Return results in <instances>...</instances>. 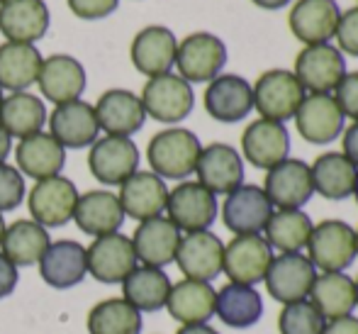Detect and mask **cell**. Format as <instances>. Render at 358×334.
I'll use <instances>...</instances> for the list:
<instances>
[{"label": "cell", "instance_id": "cell-9", "mask_svg": "<svg viewBox=\"0 0 358 334\" xmlns=\"http://www.w3.org/2000/svg\"><path fill=\"white\" fill-rule=\"evenodd\" d=\"M271 261H273V249L264 239V235H241L224 244L222 273H227L229 283L256 286L264 283Z\"/></svg>", "mask_w": 358, "mask_h": 334}, {"label": "cell", "instance_id": "cell-47", "mask_svg": "<svg viewBox=\"0 0 358 334\" xmlns=\"http://www.w3.org/2000/svg\"><path fill=\"white\" fill-rule=\"evenodd\" d=\"M341 154L351 161L358 169V123H351L349 127H344V141H341Z\"/></svg>", "mask_w": 358, "mask_h": 334}, {"label": "cell", "instance_id": "cell-39", "mask_svg": "<svg viewBox=\"0 0 358 334\" xmlns=\"http://www.w3.org/2000/svg\"><path fill=\"white\" fill-rule=\"evenodd\" d=\"M312 227L315 222L305 210H273L264 230V239L271 244V249H278L280 254H297L307 249Z\"/></svg>", "mask_w": 358, "mask_h": 334}, {"label": "cell", "instance_id": "cell-33", "mask_svg": "<svg viewBox=\"0 0 358 334\" xmlns=\"http://www.w3.org/2000/svg\"><path fill=\"white\" fill-rule=\"evenodd\" d=\"M310 174L315 193H320L324 200H346L349 195H354L358 169L341 151L320 154L310 166Z\"/></svg>", "mask_w": 358, "mask_h": 334}, {"label": "cell", "instance_id": "cell-3", "mask_svg": "<svg viewBox=\"0 0 358 334\" xmlns=\"http://www.w3.org/2000/svg\"><path fill=\"white\" fill-rule=\"evenodd\" d=\"M251 90H254V110H259L264 120L280 125L295 118L297 108L307 95L295 74L285 69H271L261 74Z\"/></svg>", "mask_w": 358, "mask_h": 334}, {"label": "cell", "instance_id": "cell-23", "mask_svg": "<svg viewBox=\"0 0 358 334\" xmlns=\"http://www.w3.org/2000/svg\"><path fill=\"white\" fill-rule=\"evenodd\" d=\"M176 49H178V42L169 27L149 25L132 39L129 57H132V64L139 74L156 78V76L171 74L176 64Z\"/></svg>", "mask_w": 358, "mask_h": 334}, {"label": "cell", "instance_id": "cell-57", "mask_svg": "<svg viewBox=\"0 0 358 334\" xmlns=\"http://www.w3.org/2000/svg\"><path fill=\"white\" fill-rule=\"evenodd\" d=\"M0 3H5V0H0Z\"/></svg>", "mask_w": 358, "mask_h": 334}, {"label": "cell", "instance_id": "cell-52", "mask_svg": "<svg viewBox=\"0 0 358 334\" xmlns=\"http://www.w3.org/2000/svg\"><path fill=\"white\" fill-rule=\"evenodd\" d=\"M3 232H5V220H3V215H0V239H3Z\"/></svg>", "mask_w": 358, "mask_h": 334}, {"label": "cell", "instance_id": "cell-7", "mask_svg": "<svg viewBox=\"0 0 358 334\" xmlns=\"http://www.w3.org/2000/svg\"><path fill=\"white\" fill-rule=\"evenodd\" d=\"M271 215H273V205L268 195L261 186L254 183H241L239 188L227 193L222 202V222L234 237L264 235Z\"/></svg>", "mask_w": 358, "mask_h": 334}, {"label": "cell", "instance_id": "cell-54", "mask_svg": "<svg viewBox=\"0 0 358 334\" xmlns=\"http://www.w3.org/2000/svg\"><path fill=\"white\" fill-rule=\"evenodd\" d=\"M354 283H356V307H358V278H356Z\"/></svg>", "mask_w": 358, "mask_h": 334}, {"label": "cell", "instance_id": "cell-24", "mask_svg": "<svg viewBox=\"0 0 358 334\" xmlns=\"http://www.w3.org/2000/svg\"><path fill=\"white\" fill-rule=\"evenodd\" d=\"M49 130H52V137L64 149L90 146L100 134L95 108L90 103H83V100L57 105V110L49 118Z\"/></svg>", "mask_w": 358, "mask_h": 334}, {"label": "cell", "instance_id": "cell-34", "mask_svg": "<svg viewBox=\"0 0 358 334\" xmlns=\"http://www.w3.org/2000/svg\"><path fill=\"white\" fill-rule=\"evenodd\" d=\"M171 286L173 283L164 268L137 266L122 281V298L139 312H159L166 307Z\"/></svg>", "mask_w": 358, "mask_h": 334}, {"label": "cell", "instance_id": "cell-14", "mask_svg": "<svg viewBox=\"0 0 358 334\" xmlns=\"http://www.w3.org/2000/svg\"><path fill=\"white\" fill-rule=\"evenodd\" d=\"M85 261L88 273L100 283H122L139 264L132 239L122 232L95 237L93 244L85 249Z\"/></svg>", "mask_w": 358, "mask_h": 334}, {"label": "cell", "instance_id": "cell-1", "mask_svg": "<svg viewBox=\"0 0 358 334\" xmlns=\"http://www.w3.org/2000/svg\"><path fill=\"white\" fill-rule=\"evenodd\" d=\"M203 151L198 134L185 127H169L151 137L146 146V159L159 179L185 181L195 174V164Z\"/></svg>", "mask_w": 358, "mask_h": 334}, {"label": "cell", "instance_id": "cell-4", "mask_svg": "<svg viewBox=\"0 0 358 334\" xmlns=\"http://www.w3.org/2000/svg\"><path fill=\"white\" fill-rule=\"evenodd\" d=\"M227 44L217 34L193 32L178 42L176 64L178 76L188 83H210L227 67Z\"/></svg>", "mask_w": 358, "mask_h": 334}, {"label": "cell", "instance_id": "cell-12", "mask_svg": "<svg viewBox=\"0 0 358 334\" xmlns=\"http://www.w3.org/2000/svg\"><path fill=\"white\" fill-rule=\"evenodd\" d=\"M292 74L310 93H331L349 71L344 54L334 44H312L297 54Z\"/></svg>", "mask_w": 358, "mask_h": 334}, {"label": "cell", "instance_id": "cell-19", "mask_svg": "<svg viewBox=\"0 0 358 334\" xmlns=\"http://www.w3.org/2000/svg\"><path fill=\"white\" fill-rule=\"evenodd\" d=\"M241 159L249 161L254 169L268 171L280 161L290 159V132L285 125L271 120H254L241 134Z\"/></svg>", "mask_w": 358, "mask_h": 334}, {"label": "cell", "instance_id": "cell-31", "mask_svg": "<svg viewBox=\"0 0 358 334\" xmlns=\"http://www.w3.org/2000/svg\"><path fill=\"white\" fill-rule=\"evenodd\" d=\"M15 159H17V171L22 176L44 181L62 174L64 164H66V149L52 134L37 132L20 139Z\"/></svg>", "mask_w": 358, "mask_h": 334}, {"label": "cell", "instance_id": "cell-32", "mask_svg": "<svg viewBox=\"0 0 358 334\" xmlns=\"http://www.w3.org/2000/svg\"><path fill=\"white\" fill-rule=\"evenodd\" d=\"M215 315L231 330H246V327H254L264 315V298L256 291V286L227 283L217 291Z\"/></svg>", "mask_w": 358, "mask_h": 334}, {"label": "cell", "instance_id": "cell-5", "mask_svg": "<svg viewBox=\"0 0 358 334\" xmlns=\"http://www.w3.org/2000/svg\"><path fill=\"white\" fill-rule=\"evenodd\" d=\"M144 113L156 123L178 125L193 113L195 93L193 85L176 74H164L149 78L142 90Z\"/></svg>", "mask_w": 358, "mask_h": 334}, {"label": "cell", "instance_id": "cell-21", "mask_svg": "<svg viewBox=\"0 0 358 334\" xmlns=\"http://www.w3.org/2000/svg\"><path fill=\"white\" fill-rule=\"evenodd\" d=\"M180 237L183 235H180L178 227L169 217L159 215V217H151V220L139 222L129 239H132L137 261H142L144 266L164 268L171 261H176Z\"/></svg>", "mask_w": 358, "mask_h": 334}, {"label": "cell", "instance_id": "cell-37", "mask_svg": "<svg viewBox=\"0 0 358 334\" xmlns=\"http://www.w3.org/2000/svg\"><path fill=\"white\" fill-rule=\"evenodd\" d=\"M42 62V54L34 44H0V88L13 93L27 90L32 83H37Z\"/></svg>", "mask_w": 358, "mask_h": 334}, {"label": "cell", "instance_id": "cell-25", "mask_svg": "<svg viewBox=\"0 0 358 334\" xmlns=\"http://www.w3.org/2000/svg\"><path fill=\"white\" fill-rule=\"evenodd\" d=\"M37 85L49 103L64 105L80 100V93L85 90V69L69 54H54L42 62Z\"/></svg>", "mask_w": 358, "mask_h": 334}, {"label": "cell", "instance_id": "cell-27", "mask_svg": "<svg viewBox=\"0 0 358 334\" xmlns=\"http://www.w3.org/2000/svg\"><path fill=\"white\" fill-rule=\"evenodd\" d=\"M49 29V8L44 0H5L0 3V32L8 42L34 44Z\"/></svg>", "mask_w": 358, "mask_h": 334}, {"label": "cell", "instance_id": "cell-42", "mask_svg": "<svg viewBox=\"0 0 358 334\" xmlns=\"http://www.w3.org/2000/svg\"><path fill=\"white\" fill-rule=\"evenodd\" d=\"M24 179L15 166L0 164V215L8 210H15L24 200Z\"/></svg>", "mask_w": 358, "mask_h": 334}, {"label": "cell", "instance_id": "cell-28", "mask_svg": "<svg viewBox=\"0 0 358 334\" xmlns=\"http://www.w3.org/2000/svg\"><path fill=\"white\" fill-rule=\"evenodd\" d=\"M88 273L85 261V246H80L73 239H59L49 244L44 256L39 259V276L47 286L66 291L78 286Z\"/></svg>", "mask_w": 358, "mask_h": 334}, {"label": "cell", "instance_id": "cell-53", "mask_svg": "<svg viewBox=\"0 0 358 334\" xmlns=\"http://www.w3.org/2000/svg\"><path fill=\"white\" fill-rule=\"evenodd\" d=\"M354 198H356V202H358V179H356V186H354Z\"/></svg>", "mask_w": 358, "mask_h": 334}, {"label": "cell", "instance_id": "cell-36", "mask_svg": "<svg viewBox=\"0 0 358 334\" xmlns=\"http://www.w3.org/2000/svg\"><path fill=\"white\" fill-rule=\"evenodd\" d=\"M49 232L47 227L37 225L34 220H17L5 227L0 246V254L8 256L15 266H34L49 249Z\"/></svg>", "mask_w": 358, "mask_h": 334}, {"label": "cell", "instance_id": "cell-17", "mask_svg": "<svg viewBox=\"0 0 358 334\" xmlns=\"http://www.w3.org/2000/svg\"><path fill=\"white\" fill-rule=\"evenodd\" d=\"M205 110L217 123L234 125L249 118L254 110V90L246 78L236 74H220L208 83Z\"/></svg>", "mask_w": 358, "mask_h": 334}, {"label": "cell", "instance_id": "cell-22", "mask_svg": "<svg viewBox=\"0 0 358 334\" xmlns=\"http://www.w3.org/2000/svg\"><path fill=\"white\" fill-rule=\"evenodd\" d=\"M93 108L95 115H98L100 130H105L110 137H132L146 123L142 98L134 95L132 90H124V88L105 90Z\"/></svg>", "mask_w": 358, "mask_h": 334}, {"label": "cell", "instance_id": "cell-55", "mask_svg": "<svg viewBox=\"0 0 358 334\" xmlns=\"http://www.w3.org/2000/svg\"><path fill=\"white\" fill-rule=\"evenodd\" d=\"M356 256H358V230H356Z\"/></svg>", "mask_w": 358, "mask_h": 334}, {"label": "cell", "instance_id": "cell-50", "mask_svg": "<svg viewBox=\"0 0 358 334\" xmlns=\"http://www.w3.org/2000/svg\"><path fill=\"white\" fill-rule=\"evenodd\" d=\"M10 149H13V137L5 132L3 127H0V164H5V159H8Z\"/></svg>", "mask_w": 358, "mask_h": 334}, {"label": "cell", "instance_id": "cell-43", "mask_svg": "<svg viewBox=\"0 0 358 334\" xmlns=\"http://www.w3.org/2000/svg\"><path fill=\"white\" fill-rule=\"evenodd\" d=\"M336 42H339V52L349 54V57H358V5L341 13L339 25H336Z\"/></svg>", "mask_w": 358, "mask_h": 334}, {"label": "cell", "instance_id": "cell-35", "mask_svg": "<svg viewBox=\"0 0 358 334\" xmlns=\"http://www.w3.org/2000/svg\"><path fill=\"white\" fill-rule=\"evenodd\" d=\"M307 300L320 310L324 320L354 315L356 310V283L346 273H317L315 286Z\"/></svg>", "mask_w": 358, "mask_h": 334}, {"label": "cell", "instance_id": "cell-48", "mask_svg": "<svg viewBox=\"0 0 358 334\" xmlns=\"http://www.w3.org/2000/svg\"><path fill=\"white\" fill-rule=\"evenodd\" d=\"M322 334H358V317L346 315L336 317V320H327Z\"/></svg>", "mask_w": 358, "mask_h": 334}, {"label": "cell", "instance_id": "cell-56", "mask_svg": "<svg viewBox=\"0 0 358 334\" xmlns=\"http://www.w3.org/2000/svg\"><path fill=\"white\" fill-rule=\"evenodd\" d=\"M0 103H3V88H0Z\"/></svg>", "mask_w": 358, "mask_h": 334}, {"label": "cell", "instance_id": "cell-6", "mask_svg": "<svg viewBox=\"0 0 358 334\" xmlns=\"http://www.w3.org/2000/svg\"><path fill=\"white\" fill-rule=\"evenodd\" d=\"M217 210H220L217 195L210 193L198 181H180L173 190H169V200H166L169 220L185 235L210 230L217 220Z\"/></svg>", "mask_w": 358, "mask_h": 334}, {"label": "cell", "instance_id": "cell-20", "mask_svg": "<svg viewBox=\"0 0 358 334\" xmlns=\"http://www.w3.org/2000/svg\"><path fill=\"white\" fill-rule=\"evenodd\" d=\"M341 10L336 0H297L290 10V32L305 47L312 44H329L334 39Z\"/></svg>", "mask_w": 358, "mask_h": 334}, {"label": "cell", "instance_id": "cell-16", "mask_svg": "<svg viewBox=\"0 0 358 334\" xmlns=\"http://www.w3.org/2000/svg\"><path fill=\"white\" fill-rule=\"evenodd\" d=\"M222 259H224V242L215 232L203 230L180 237L176 264L185 278L213 283L222 273Z\"/></svg>", "mask_w": 358, "mask_h": 334}, {"label": "cell", "instance_id": "cell-15", "mask_svg": "<svg viewBox=\"0 0 358 334\" xmlns=\"http://www.w3.org/2000/svg\"><path fill=\"white\" fill-rule=\"evenodd\" d=\"M76 202H78V190L73 181L64 176L37 181L27 198L29 215L42 227H64L69 220H73Z\"/></svg>", "mask_w": 358, "mask_h": 334}, {"label": "cell", "instance_id": "cell-40", "mask_svg": "<svg viewBox=\"0 0 358 334\" xmlns=\"http://www.w3.org/2000/svg\"><path fill=\"white\" fill-rule=\"evenodd\" d=\"M142 312L124 298H108L88 312V334H142Z\"/></svg>", "mask_w": 358, "mask_h": 334}, {"label": "cell", "instance_id": "cell-13", "mask_svg": "<svg viewBox=\"0 0 358 334\" xmlns=\"http://www.w3.org/2000/svg\"><path fill=\"white\" fill-rule=\"evenodd\" d=\"M261 188L278 210H302L315 195L310 166L300 159H285L268 169Z\"/></svg>", "mask_w": 358, "mask_h": 334}, {"label": "cell", "instance_id": "cell-8", "mask_svg": "<svg viewBox=\"0 0 358 334\" xmlns=\"http://www.w3.org/2000/svg\"><path fill=\"white\" fill-rule=\"evenodd\" d=\"M297 132L305 141L324 146L344 134V113L331 93H307L295 113Z\"/></svg>", "mask_w": 358, "mask_h": 334}, {"label": "cell", "instance_id": "cell-18", "mask_svg": "<svg viewBox=\"0 0 358 334\" xmlns=\"http://www.w3.org/2000/svg\"><path fill=\"white\" fill-rule=\"evenodd\" d=\"M195 174H198V183L205 186L210 193L227 195L244 183V159L234 146L215 141L203 146L195 164Z\"/></svg>", "mask_w": 358, "mask_h": 334}, {"label": "cell", "instance_id": "cell-51", "mask_svg": "<svg viewBox=\"0 0 358 334\" xmlns=\"http://www.w3.org/2000/svg\"><path fill=\"white\" fill-rule=\"evenodd\" d=\"M254 5H259V8H264V10H280V8H285L290 0H251Z\"/></svg>", "mask_w": 358, "mask_h": 334}, {"label": "cell", "instance_id": "cell-44", "mask_svg": "<svg viewBox=\"0 0 358 334\" xmlns=\"http://www.w3.org/2000/svg\"><path fill=\"white\" fill-rule=\"evenodd\" d=\"M334 98L339 103L344 118L358 123V71H351L341 78V83L336 85Z\"/></svg>", "mask_w": 358, "mask_h": 334}, {"label": "cell", "instance_id": "cell-45", "mask_svg": "<svg viewBox=\"0 0 358 334\" xmlns=\"http://www.w3.org/2000/svg\"><path fill=\"white\" fill-rule=\"evenodd\" d=\"M120 0H69V8L80 20H100L115 13Z\"/></svg>", "mask_w": 358, "mask_h": 334}, {"label": "cell", "instance_id": "cell-49", "mask_svg": "<svg viewBox=\"0 0 358 334\" xmlns=\"http://www.w3.org/2000/svg\"><path fill=\"white\" fill-rule=\"evenodd\" d=\"M176 334H220L215 327H210V322L205 325H180V330Z\"/></svg>", "mask_w": 358, "mask_h": 334}, {"label": "cell", "instance_id": "cell-11", "mask_svg": "<svg viewBox=\"0 0 358 334\" xmlns=\"http://www.w3.org/2000/svg\"><path fill=\"white\" fill-rule=\"evenodd\" d=\"M315 278L317 268L312 266V261L302 251H297V254L273 256L264 283L273 300H278L280 305H287V302L307 300L312 286H315Z\"/></svg>", "mask_w": 358, "mask_h": 334}, {"label": "cell", "instance_id": "cell-10", "mask_svg": "<svg viewBox=\"0 0 358 334\" xmlns=\"http://www.w3.org/2000/svg\"><path fill=\"white\" fill-rule=\"evenodd\" d=\"M88 169L105 186H122L139 171V149L129 137H103L90 144Z\"/></svg>", "mask_w": 358, "mask_h": 334}, {"label": "cell", "instance_id": "cell-41", "mask_svg": "<svg viewBox=\"0 0 358 334\" xmlns=\"http://www.w3.org/2000/svg\"><path fill=\"white\" fill-rule=\"evenodd\" d=\"M327 320L320 315L310 300H297L283 305L278 315V332L280 334H322Z\"/></svg>", "mask_w": 358, "mask_h": 334}, {"label": "cell", "instance_id": "cell-29", "mask_svg": "<svg viewBox=\"0 0 358 334\" xmlns=\"http://www.w3.org/2000/svg\"><path fill=\"white\" fill-rule=\"evenodd\" d=\"M215 298L217 291L213 283L183 278L171 286L166 310L180 325H205L215 317Z\"/></svg>", "mask_w": 358, "mask_h": 334}, {"label": "cell", "instance_id": "cell-38", "mask_svg": "<svg viewBox=\"0 0 358 334\" xmlns=\"http://www.w3.org/2000/svg\"><path fill=\"white\" fill-rule=\"evenodd\" d=\"M44 123H47V105L42 103V98L27 90L8 95L0 103V127L10 137H17V139L32 137L42 132Z\"/></svg>", "mask_w": 358, "mask_h": 334}, {"label": "cell", "instance_id": "cell-46", "mask_svg": "<svg viewBox=\"0 0 358 334\" xmlns=\"http://www.w3.org/2000/svg\"><path fill=\"white\" fill-rule=\"evenodd\" d=\"M17 266L8 259V256L0 254V300L8 298L10 293L17 288Z\"/></svg>", "mask_w": 358, "mask_h": 334}, {"label": "cell", "instance_id": "cell-26", "mask_svg": "<svg viewBox=\"0 0 358 334\" xmlns=\"http://www.w3.org/2000/svg\"><path fill=\"white\" fill-rule=\"evenodd\" d=\"M117 198L124 210V217L144 222L151 217H159L166 210L169 188H166V181L159 179L154 171H137L120 186Z\"/></svg>", "mask_w": 358, "mask_h": 334}, {"label": "cell", "instance_id": "cell-2", "mask_svg": "<svg viewBox=\"0 0 358 334\" xmlns=\"http://www.w3.org/2000/svg\"><path fill=\"white\" fill-rule=\"evenodd\" d=\"M307 259L320 273H346L356 256V230L344 220H322L312 227Z\"/></svg>", "mask_w": 358, "mask_h": 334}, {"label": "cell", "instance_id": "cell-30", "mask_svg": "<svg viewBox=\"0 0 358 334\" xmlns=\"http://www.w3.org/2000/svg\"><path fill=\"white\" fill-rule=\"evenodd\" d=\"M73 220L83 235L103 237L120 232L124 222V210L120 205V198L110 190H88L78 195Z\"/></svg>", "mask_w": 358, "mask_h": 334}]
</instances>
